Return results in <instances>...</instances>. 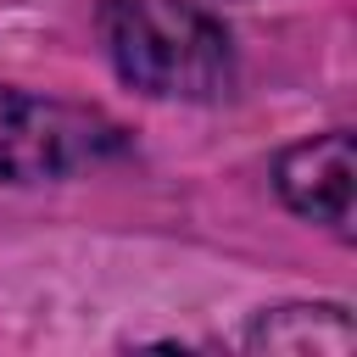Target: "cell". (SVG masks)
<instances>
[{
	"label": "cell",
	"mask_w": 357,
	"mask_h": 357,
	"mask_svg": "<svg viewBox=\"0 0 357 357\" xmlns=\"http://www.w3.org/2000/svg\"><path fill=\"white\" fill-rule=\"evenodd\" d=\"M273 184H279V201L296 212V218H312L324 223L329 234L351 240V206H357V151H351V134L346 128H329V134H312L301 145H290L273 167Z\"/></svg>",
	"instance_id": "3957f363"
},
{
	"label": "cell",
	"mask_w": 357,
	"mask_h": 357,
	"mask_svg": "<svg viewBox=\"0 0 357 357\" xmlns=\"http://www.w3.org/2000/svg\"><path fill=\"white\" fill-rule=\"evenodd\" d=\"M251 351H279V357H351L357 324L340 301H290L273 312H257L245 329Z\"/></svg>",
	"instance_id": "277c9868"
},
{
	"label": "cell",
	"mask_w": 357,
	"mask_h": 357,
	"mask_svg": "<svg viewBox=\"0 0 357 357\" xmlns=\"http://www.w3.org/2000/svg\"><path fill=\"white\" fill-rule=\"evenodd\" d=\"M117 151H123V128L106 112L0 84V178L6 184L67 178Z\"/></svg>",
	"instance_id": "7a4b0ae2"
},
{
	"label": "cell",
	"mask_w": 357,
	"mask_h": 357,
	"mask_svg": "<svg viewBox=\"0 0 357 357\" xmlns=\"http://www.w3.org/2000/svg\"><path fill=\"white\" fill-rule=\"evenodd\" d=\"M100 39L117 78L156 100H218L234 84L223 22L190 0H100Z\"/></svg>",
	"instance_id": "6da1fadb"
}]
</instances>
